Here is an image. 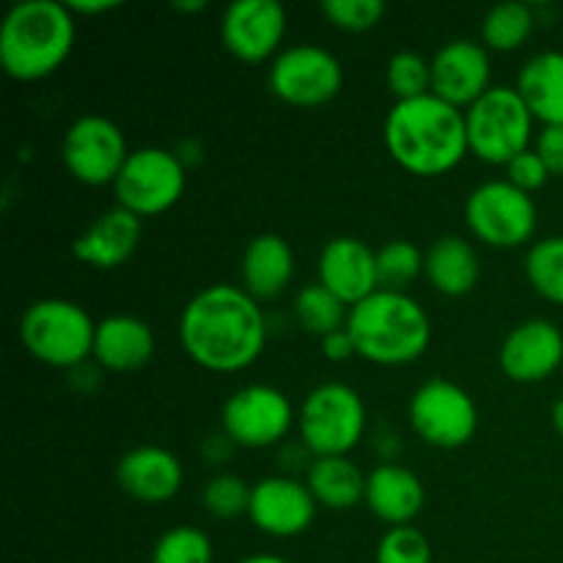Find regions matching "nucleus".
Segmentation results:
<instances>
[{"label":"nucleus","mask_w":563,"mask_h":563,"mask_svg":"<svg viewBox=\"0 0 563 563\" xmlns=\"http://www.w3.org/2000/svg\"><path fill=\"white\" fill-rule=\"evenodd\" d=\"M234 449H236L234 440L220 429V432L207 434V440L201 443V456L209 462V465H225V462L234 456Z\"/></svg>","instance_id":"nucleus-38"},{"label":"nucleus","mask_w":563,"mask_h":563,"mask_svg":"<svg viewBox=\"0 0 563 563\" xmlns=\"http://www.w3.org/2000/svg\"><path fill=\"white\" fill-rule=\"evenodd\" d=\"M493 88L489 49L476 38H451L432 55V93L454 108H471Z\"/></svg>","instance_id":"nucleus-16"},{"label":"nucleus","mask_w":563,"mask_h":563,"mask_svg":"<svg viewBox=\"0 0 563 563\" xmlns=\"http://www.w3.org/2000/svg\"><path fill=\"white\" fill-rule=\"evenodd\" d=\"M75 14L60 0H22L0 22V66L20 82L53 75L75 47Z\"/></svg>","instance_id":"nucleus-3"},{"label":"nucleus","mask_w":563,"mask_h":563,"mask_svg":"<svg viewBox=\"0 0 563 563\" xmlns=\"http://www.w3.org/2000/svg\"><path fill=\"white\" fill-rule=\"evenodd\" d=\"M550 421H553V429L561 434V440H563V396L555 401L553 410H550Z\"/></svg>","instance_id":"nucleus-43"},{"label":"nucleus","mask_w":563,"mask_h":563,"mask_svg":"<svg viewBox=\"0 0 563 563\" xmlns=\"http://www.w3.org/2000/svg\"><path fill=\"white\" fill-rule=\"evenodd\" d=\"M423 275V251L410 240H390L377 251L379 289L405 291Z\"/></svg>","instance_id":"nucleus-30"},{"label":"nucleus","mask_w":563,"mask_h":563,"mask_svg":"<svg viewBox=\"0 0 563 563\" xmlns=\"http://www.w3.org/2000/svg\"><path fill=\"white\" fill-rule=\"evenodd\" d=\"M143 236V223L137 214L113 207L86 225L71 242L77 262L93 269H115L132 258Z\"/></svg>","instance_id":"nucleus-20"},{"label":"nucleus","mask_w":563,"mask_h":563,"mask_svg":"<svg viewBox=\"0 0 563 563\" xmlns=\"http://www.w3.org/2000/svg\"><path fill=\"white\" fill-rule=\"evenodd\" d=\"M533 22L537 16H533L531 5L520 3V0H504L484 14L482 44L487 49H498V53L520 49L531 38Z\"/></svg>","instance_id":"nucleus-27"},{"label":"nucleus","mask_w":563,"mask_h":563,"mask_svg":"<svg viewBox=\"0 0 563 563\" xmlns=\"http://www.w3.org/2000/svg\"><path fill=\"white\" fill-rule=\"evenodd\" d=\"M506 174H509L506 179H509L511 185L520 187V190L526 192L539 190V187L548 185L550 179L548 165H544V159L539 157L537 148H526L522 154H517V157L506 165Z\"/></svg>","instance_id":"nucleus-36"},{"label":"nucleus","mask_w":563,"mask_h":563,"mask_svg":"<svg viewBox=\"0 0 563 563\" xmlns=\"http://www.w3.org/2000/svg\"><path fill=\"white\" fill-rule=\"evenodd\" d=\"M500 372L515 383H542L563 363V333L550 319H528L509 330L498 352Z\"/></svg>","instance_id":"nucleus-17"},{"label":"nucleus","mask_w":563,"mask_h":563,"mask_svg":"<svg viewBox=\"0 0 563 563\" xmlns=\"http://www.w3.org/2000/svg\"><path fill=\"white\" fill-rule=\"evenodd\" d=\"M157 350V339L148 322L132 313H113L97 322L93 335V361L113 374L137 372L146 366Z\"/></svg>","instance_id":"nucleus-22"},{"label":"nucleus","mask_w":563,"mask_h":563,"mask_svg":"<svg viewBox=\"0 0 563 563\" xmlns=\"http://www.w3.org/2000/svg\"><path fill=\"white\" fill-rule=\"evenodd\" d=\"M383 141L390 157L416 176H443L471 152L465 110L434 93L394 102L385 115Z\"/></svg>","instance_id":"nucleus-2"},{"label":"nucleus","mask_w":563,"mask_h":563,"mask_svg":"<svg viewBox=\"0 0 563 563\" xmlns=\"http://www.w3.org/2000/svg\"><path fill=\"white\" fill-rule=\"evenodd\" d=\"M187 168L174 148L141 146L130 152L113 181L119 207L137 218H154L168 212L185 196Z\"/></svg>","instance_id":"nucleus-9"},{"label":"nucleus","mask_w":563,"mask_h":563,"mask_svg":"<svg viewBox=\"0 0 563 563\" xmlns=\"http://www.w3.org/2000/svg\"><path fill=\"white\" fill-rule=\"evenodd\" d=\"M467 229L489 247H520L531 242L539 225V209L531 192L509 179L482 181L465 201Z\"/></svg>","instance_id":"nucleus-8"},{"label":"nucleus","mask_w":563,"mask_h":563,"mask_svg":"<svg viewBox=\"0 0 563 563\" xmlns=\"http://www.w3.org/2000/svg\"><path fill=\"white\" fill-rule=\"evenodd\" d=\"M97 322L66 297H42L20 317V341L36 361L55 368H77L93 355Z\"/></svg>","instance_id":"nucleus-5"},{"label":"nucleus","mask_w":563,"mask_h":563,"mask_svg":"<svg viewBox=\"0 0 563 563\" xmlns=\"http://www.w3.org/2000/svg\"><path fill=\"white\" fill-rule=\"evenodd\" d=\"M212 539L196 526H174L154 542L152 563H212Z\"/></svg>","instance_id":"nucleus-32"},{"label":"nucleus","mask_w":563,"mask_h":563,"mask_svg":"<svg viewBox=\"0 0 563 563\" xmlns=\"http://www.w3.org/2000/svg\"><path fill=\"white\" fill-rule=\"evenodd\" d=\"M66 5H69L71 14H86V16H93V14H104V11H113L119 9V0H66Z\"/></svg>","instance_id":"nucleus-41"},{"label":"nucleus","mask_w":563,"mask_h":563,"mask_svg":"<svg viewBox=\"0 0 563 563\" xmlns=\"http://www.w3.org/2000/svg\"><path fill=\"white\" fill-rule=\"evenodd\" d=\"M220 36L234 58L262 64L280 53L286 36V9L278 0H234L223 11Z\"/></svg>","instance_id":"nucleus-15"},{"label":"nucleus","mask_w":563,"mask_h":563,"mask_svg":"<svg viewBox=\"0 0 563 563\" xmlns=\"http://www.w3.org/2000/svg\"><path fill=\"white\" fill-rule=\"evenodd\" d=\"M374 438H377V440H374V449H377V454H383V445H390V451H394V454H399V451H401L399 434L390 432V429H379Z\"/></svg>","instance_id":"nucleus-42"},{"label":"nucleus","mask_w":563,"mask_h":563,"mask_svg":"<svg viewBox=\"0 0 563 563\" xmlns=\"http://www.w3.org/2000/svg\"><path fill=\"white\" fill-rule=\"evenodd\" d=\"M269 88L295 108H319L344 88V66L322 44H291L280 49L269 66Z\"/></svg>","instance_id":"nucleus-11"},{"label":"nucleus","mask_w":563,"mask_h":563,"mask_svg":"<svg viewBox=\"0 0 563 563\" xmlns=\"http://www.w3.org/2000/svg\"><path fill=\"white\" fill-rule=\"evenodd\" d=\"M130 157L126 137L113 119L86 113L75 119L60 141V159L77 181L88 187L113 185Z\"/></svg>","instance_id":"nucleus-13"},{"label":"nucleus","mask_w":563,"mask_h":563,"mask_svg":"<svg viewBox=\"0 0 563 563\" xmlns=\"http://www.w3.org/2000/svg\"><path fill=\"white\" fill-rule=\"evenodd\" d=\"M174 9L176 11H201V9H207V0H176Z\"/></svg>","instance_id":"nucleus-45"},{"label":"nucleus","mask_w":563,"mask_h":563,"mask_svg":"<svg viewBox=\"0 0 563 563\" xmlns=\"http://www.w3.org/2000/svg\"><path fill=\"white\" fill-rule=\"evenodd\" d=\"M515 88L526 99L533 119L544 126L563 124V53L561 49H542L531 55L517 71Z\"/></svg>","instance_id":"nucleus-25"},{"label":"nucleus","mask_w":563,"mask_h":563,"mask_svg":"<svg viewBox=\"0 0 563 563\" xmlns=\"http://www.w3.org/2000/svg\"><path fill=\"white\" fill-rule=\"evenodd\" d=\"M317 273L319 284L350 308L379 289L377 251L361 236L344 234L324 242L319 251Z\"/></svg>","instance_id":"nucleus-18"},{"label":"nucleus","mask_w":563,"mask_h":563,"mask_svg":"<svg viewBox=\"0 0 563 563\" xmlns=\"http://www.w3.org/2000/svg\"><path fill=\"white\" fill-rule=\"evenodd\" d=\"M385 82H388V91L394 93L396 102L432 93V60H427L416 49H399L388 58Z\"/></svg>","instance_id":"nucleus-31"},{"label":"nucleus","mask_w":563,"mask_h":563,"mask_svg":"<svg viewBox=\"0 0 563 563\" xmlns=\"http://www.w3.org/2000/svg\"><path fill=\"white\" fill-rule=\"evenodd\" d=\"M236 563H291V561L280 559V555H273V553H256V555H247V559H242Z\"/></svg>","instance_id":"nucleus-44"},{"label":"nucleus","mask_w":563,"mask_h":563,"mask_svg":"<svg viewBox=\"0 0 563 563\" xmlns=\"http://www.w3.org/2000/svg\"><path fill=\"white\" fill-rule=\"evenodd\" d=\"M363 504L385 526H412V520L421 515L423 504H427V489L410 467L399 465V462H383L372 473H366V500Z\"/></svg>","instance_id":"nucleus-21"},{"label":"nucleus","mask_w":563,"mask_h":563,"mask_svg":"<svg viewBox=\"0 0 563 563\" xmlns=\"http://www.w3.org/2000/svg\"><path fill=\"white\" fill-rule=\"evenodd\" d=\"M319 341H322V355L328 357L330 363H344V361H350L352 355H357L355 344H352V335L346 333V328L335 330V333L324 335V339H319Z\"/></svg>","instance_id":"nucleus-39"},{"label":"nucleus","mask_w":563,"mask_h":563,"mask_svg":"<svg viewBox=\"0 0 563 563\" xmlns=\"http://www.w3.org/2000/svg\"><path fill=\"white\" fill-rule=\"evenodd\" d=\"M423 275L440 295L465 297L482 280V262L465 236L443 234L423 251Z\"/></svg>","instance_id":"nucleus-24"},{"label":"nucleus","mask_w":563,"mask_h":563,"mask_svg":"<svg viewBox=\"0 0 563 563\" xmlns=\"http://www.w3.org/2000/svg\"><path fill=\"white\" fill-rule=\"evenodd\" d=\"M306 484L324 509L346 511L366 500V473L350 456H313L306 467Z\"/></svg>","instance_id":"nucleus-26"},{"label":"nucleus","mask_w":563,"mask_h":563,"mask_svg":"<svg viewBox=\"0 0 563 563\" xmlns=\"http://www.w3.org/2000/svg\"><path fill=\"white\" fill-rule=\"evenodd\" d=\"M537 154L548 165L550 176H563V124L542 126L537 135Z\"/></svg>","instance_id":"nucleus-37"},{"label":"nucleus","mask_w":563,"mask_h":563,"mask_svg":"<svg viewBox=\"0 0 563 563\" xmlns=\"http://www.w3.org/2000/svg\"><path fill=\"white\" fill-rule=\"evenodd\" d=\"M385 0H322V14L333 22L335 27L350 33L372 31L383 22Z\"/></svg>","instance_id":"nucleus-35"},{"label":"nucleus","mask_w":563,"mask_h":563,"mask_svg":"<svg viewBox=\"0 0 563 563\" xmlns=\"http://www.w3.org/2000/svg\"><path fill=\"white\" fill-rule=\"evenodd\" d=\"M251 484L234 473H218L203 487V509L214 520H234V517L247 515L251 509Z\"/></svg>","instance_id":"nucleus-33"},{"label":"nucleus","mask_w":563,"mask_h":563,"mask_svg":"<svg viewBox=\"0 0 563 563\" xmlns=\"http://www.w3.org/2000/svg\"><path fill=\"white\" fill-rule=\"evenodd\" d=\"M346 333L363 361L407 366L432 344V319L407 291L377 289L350 308Z\"/></svg>","instance_id":"nucleus-4"},{"label":"nucleus","mask_w":563,"mask_h":563,"mask_svg":"<svg viewBox=\"0 0 563 563\" xmlns=\"http://www.w3.org/2000/svg\"><path fill=\"white\" fill-rule=\"evenodd\" d=\"M174 154L179 157V163L190 170L192 165H198L203 159V146L196 141V137H181V141L174 146Z\"/></svg>","instance_id":"nucleus-40"},{"label":"nucleus","mask_w":563,"mask_h":563,"mask_svg":"<svg viewBox=\"0 0 563 563\" xmlns=\"http://www.w3.org/2000/svg\"><path fill=\"white\" fill-rule=\"evenodd\" d=\"M407 418L412 432L432 449H462L478 432V407L473 396L443 377L418 385L407 405Z\"/></svg>","instance_id":"nucleus-10"},{"label":"nucleus","mask_w":563,"mask_h":563,"mask_svg":"<svg viewBox=\"0 0 563 563\" xmlns=\"http://www.w3.org/2000/svg\"><path fill=\"white\" fill-rule=\"evenodd\" d=\"M366 401L352 385L322 383L302 399L297 432L313 456H350L366 434Z\"/></svg>","instance_id":"nucleus-6"},{"label":"nucleus","mask_w":563,"mask_h":563,"mask_svg":"<svg viewBox=\"0 0 563 563\" xmlns=\"http://www.w3.org/2000/svg\"><path fill=\"white\" fill-rule=\"evenodd\" d=\"M533 113L515 86H493L465 110L467 146L482 163L509 165L531 148Z\"/></svg>","instance_id":"nucleus-7"},{"label":"nucleus","mask_w":563,"mask_h":563,"mask_svg":"<svg viewBox=\"0 0 563 563\" xmlns=\"http://www.w3.org/2000/svg\"><path fill=\"white\" fill-rule=\"evenodd\" d=\"M526 275L544 300L563 306V234L533 242L526 256Z\"/></svg>","instance_id":"nucleus-29"},{"label":"nucleus","mask_w":563,"mask_h":563,"mask_svg":"<svg viewBox=\"0 0 563 563\" xmlns=\"http://www.w3.org/2000/svg\"><path fill=\"white\" fill-rule=\"evenodd\" d=\"M295 251L289 242L280 234L264 231L256 234L245 245L240 258V275H242V289L253 297V300H275L284 295L286 286L295 278Z\"/></svg>","instance_id":"nucleus-23"},{"label":"nucleus","mask_w":563,"mask_h":563,"mask_svg":"<svg viewBox=\"0 0 563 563\" xmlns=\"http://www.w3.org/2000/svg\"><path fill=\"white\" fill-rule=\"evenodd\" d=\"M220 423L223 432L242 449H269L286 440L297 423V412L280 388L251 383L225 399Z\"/></svg>","instance_id":"nucleus-12"},{"label":"nucleus","mask_w":563,"mask_h":563,"mask_svg":"<svg viewBox=\"0 0 563 563\" xmlns=\"http://www.w3.org/2000/svg\"><path fill=\"white\" fill-rule=\"evenodd\" d=\"M346 317H350V306L339 300L333 291L324 289L322 284H308L297 291L295 297V319L306 333L324 335L335 333V330L346 328Z\"/></svg>","instance_id":"nucleus-28"},{"label":"nucleus","mask_w":563,"mask_h":563,"mask_svg":"<svg viewBox=\"0 0 563 563\" xmlns=\"http://www.w3.org/2000/svg\"><path fill=\"white\" fill-rule=\"evenodd\" d=\"M179 339L192 363L207 372L234 374L253 366L264 352L267 319L242 286L209 284L181 308Z\"/></svg>","instance_id":"nucleus-1"},{"label":"nucleus","mask_w":563,"mask_h":563,"mask_svg":"<svg viewBox=\"0 0 563 563\" xmlns=\"http://www.w3.org/2000/svg\"><path fill=\"white\" fill-rule=\"evenodd\" d=\"M319 504L306 482L295 476H264L251 489L247 520L275 539L300 537L311 528Z\"/></svg>","instance_id":"nucleus-14"},{"label":"nucleus","mask_w":563,"mask_h":563,"mask_svg":"<svg viewBox=\"0 0 563 563\" xmlns=\"http://www.w3.org/2000/svg\"><path fill=\"white\" fill-rule=\"evenodd\" d=\"M119 487L137 504H168L185 484V471L174 451L163 445H137L115 465Z\"/></svg>","instance_id":"nucleus-19"},{"label":"nucleus","mask_w":563,"mask_h":563,"mask_svg":"<svg viewBox=\"0 0 563 563\" xmlns=\"http://www.w3.org/2000/svg\"><path fill=\"white\" fill-rule=\"evenodd\" d=\"M377 563H432V544L416 526H396L377 544Z\"/></svg>","instance_id":"nucleus-34"}]
</instances>
